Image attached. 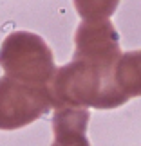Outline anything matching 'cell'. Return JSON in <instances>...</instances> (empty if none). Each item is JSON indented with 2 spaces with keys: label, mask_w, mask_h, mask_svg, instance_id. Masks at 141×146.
Wrapping results in <instances>:
<instances>
[{
  "label": "cell",
  "mask_w": 141,
  "mask_h": 146,
  "mask_svg": "<svg viewBox=\"0 0 141 146\" xmlns=\"http://www.w3.org/2000/svg\"><path fill=\"white\" fill-rule=\"evenodd\" d=\"M51 90L54 98V108L92 106L100 110H110L128 101L116 85L114 69H103L76 58L58 69L51 83Z\"/></svg>",
  "instance_id": "1"
},
{
  "label": "cell",
  "mask_w": 141,
  "mask_h": 146,
  "mask_svg": "<svg viewBox=\"0 0 141 146\" xmlns=\"http://www.w3.org/2000/svg\"><path fill=\"white\" fill-rule=\"evenodd\" d=\"M0 65L5 74L31 85L51 87L56 72L54 56L42 36L15 31L5 36L0 47Z\"/></svg>",
  "instance_id": "2"
},
{
  "label": "cell",
  "mask_w": 141,
  "mask_h": 146,
  "mask_svg": "<svg viewBox=\"0 0 141 146\" xmlns=\"http://www.w3.org/2000/svg\"><path fill=\"white\" fill-rule=\"evenodd\" d=\"M54 108L47 85H31L11 76L0 78V130H18Z\"/></svg>",
  "instance_id": "3"
},
{
  "label": "cell",
  "mask_w": 141,
  "mask_h": 146,
  "mask_svg": "<svg viewBox=\"0 0 141 146\" xmlns=\"http://www.w3.org/2000/svg\"><path fill=\"white\" fill-rule=\"evenodd\" d=\"M74 58L103 69H116L121 58L120 35L112 22L83 20L74 35Z\"/></svg>",
  "instance_id": "4"
},
{
  "label": "cell",
  "mask_w": 141,
  "mask_h": 146,
  "mask_svg": "<svg viewBox=\"0 0 141 146\" xmlns=\"http://www.w3.org/2000/svg\"><path fill=\"white\" fill-rule=\"evenodd\" d=\"M89 110L80 106H58L53 115L54 141L51 146H91L87 139Z\"/></svg>",
  "instance_id": "5"
},
{
  "label": "cell",
  "mask_w": 141,
  "mask_h": 146,
  "mask_svg": "<svg viewBox=\"0 0 141 146\" xmlns=\"http://www.w3.org/2000/svg\"><path fill=\"white\" fill-rule=\"evenodd\" d=\"M114 80L128 99L141 96V50L121 54L114 69Z\"/></svg>",
  "instance_id": "6"
},
{
  "label": "cell",
  "mask_w": 141,
  "mask_h": 146,
  "mask_svg": "<svg viewBox=\"0 0 141 146\" xmlns=\"http://www.w3.org/2000/svg\"><path fill=\"white\" fill-rule=\"evenodd\" d=\"M83 20H107L114 15L120 0H72Z\"/></svg>",
  "instance_id": "7"
}]
</instances>
